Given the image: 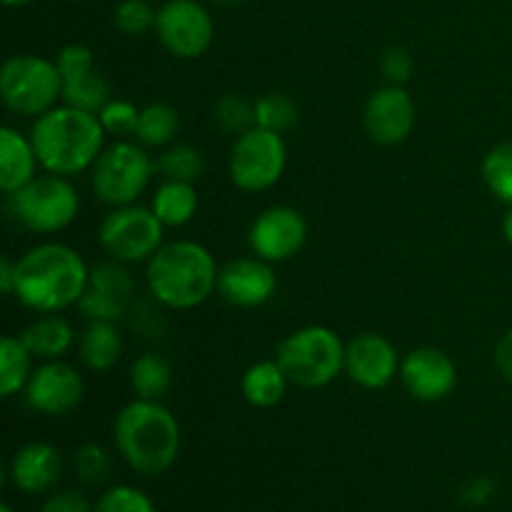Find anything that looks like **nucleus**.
Masks as SVG:
<instances>
[{
	"label": "nucleus",
	"mask_w": 512,
	"mask_h": 512,
	"mask_svg": "<svg viewBox=\"0 0 512 512\" xmlns=\"http://www.w3.org/2000/svg\"><path fill=\"white\" fill-rule=\"evenodd\" d=\"M123 355V335L115 323H90L80 338V360L95 373H108Z\"/></svg>",
	"instance_id": "24"
},
{
	"label": "nucleus",
	"mask_w": 512,
	"mask_h": 512,
	"mask_svg": "<svg viewBox=\"0 0 512 512\" xmlns=\"http://www.w3.org/2000/svg\"><path fill=\"white\" fill-rule=\"evenodd\" d=\"M275 360L285 370L290 385L318 390L345 373V343L325 325H308L278 345Z\"/></svg>",
	"instance_id": "5"
},
{
	"label": "nucleus",
	"mask_w": 512,
	"mask_h": 512,
	"mask_svg": "<svg viewBox=\"0 0 512 512\" xmlns=\"http://www.w3.org/2000/svg\"><path fill=\"white\" fill-rule=\"evenodd\" d=\"M133 288V275L128 273L125 263H98L90 268V283L80 298L78 310L90 323H118L125 315Z\"/></svg>",
	"instance_id": "14"
},
{
	"label": "nucleus",
	"mask_w": 512,
	"mask_h": 512,
	"mask_svg": "<svg viewBox=\"0 0 512 512\" xmlns=\"http://www.w3.org/2000/svg\"><path fill=\"white\" fill-rule=\"evenodd\" d=\"M15 283H18V260L5 255L0 260V290L5 295H15Z\"/></svg>",
	"instance_id": "42"
},
{
	"label": "nucleus",
	"mask_w": 512,
	"mask_h": 512,
	"mask_svg": "<svg viewBox=\"0 0 512 512\" xmlns=\"http://www.w3.org/2000/svg\"><path fill=\"white\" fill-rule=\"evenodd\" d=\"M218 263L205 245L173 240L163 245L145 268L150 295L170 310H193L218 290Z\"/></svg>",
	"instance_id": "4"
},
{
	"label": "nucleus",
	"mask_w": 512,
	"mask_h": 512,
	"mask_svg": "<svg viewBox=\"0 0 512 512\" xmlns=\"http://www.w3.org/2000/svg\"><path fill=\"white\" fill-rule=\"evenodd\" d=\"M288 385L290 380L278 360H260L245 370L243 380H240V393L253 408L270 410L283 403Z\"/></svg>",
	"instance_id": "22"
},
{
	"label": "nucleus",
	"mask_w": 512,
	"mask_h": 512,
	"mask_svg": "<svg viewBox=\"0 0 512 512\" xmlns=\"http://www.w3.org/2000/svg\"><path fill=\"white\" fill-rule=\"evenodd\" d=\"M95 505L80 490H55L40 505V512H93Z\"/></svg>",
	"instance_id": "39"
},
{
	"label": "nucleus",
	"mask_w": 512,
	"mask_h": 512,
	"mask_svg": "<svg viewBox=\"0 0 512 512\" xmlns=\"http://www.w3.org/2000/svg\"><path fill=\"white\" fill-rule=\"evenodd\" d=\"M155 170L165 180H178V183H198L205 173V158L193 145H168L163 153L155 158Z\"/></svg>",
	"instance_id": "28"
},
{
	"label": "nucleus",
	"mask_w": 512,
	"mask_h": 512,
	"mask_svg": "<svg viewBox=\"0 0 512 512\" xmlns=\"http://www.w3.org/2000/svg\"><path fill=\"white\" fill-rule=\"evenodd\" d=\"M198 190L193 183H178V180H165L153 195V213L158 215L165 228H180L188 225L198 213Z\"/></svg>",
	"instance_id": "23"
},
{
	"label": "nucleus",
	"mask_w": 512,
	"mask_h": 512,
	"mask_svg": "<svg viewBox=\"0 0 512 512\" xmlns=\"http://www.w3.org/2000/svg\"><path fill=\"white\" fill-rule=\"evenodd\" d=\"M100 123H103L105 133L113 135V138L125 140L138 130V120H140V110L135 108L130 100H120V98H110L105 103V108L98 113Z\"/></svg>",
	"instance_id": "33"
},
{
	"label": "nucleus",
	"mask_w": 512,
	"mask_h": 512,
	"mask_svg": "<svg viewBox=\"0 0 512 512\" xmlns=\"http://www.w3.org/2000/svg\"><path fill=\"white\" fill-rule=\"evenodd\" d=\"M75 475L88 485H103L113 473V463H110L108 450L100 448L98 443H85L75 450L73 455Z\"/></svg>",
	"instance_id": "32"
},
{
	"label": "nucleus",
	"mask_w": 512,
	"mask_h": 512,
	"mask_svg": "<svg viewBox=\"0 0 512 512\" xmlns=\"http://www.w3.org/2000/svg\"><path fill=\"white\" fill-rule=\"evenodd\" d=\"M20 340L25 348L33 353V358L45 360H60L75 343V333L65 318L58 313H40L38 318L20 333Z\"/></svg>",
	"instance_id": "21"
},
{
	"label": "nucleus",
	"mask_w": 512,
	"mask_h": 512,
	"mask_svg": "<svg viewBox=\"0 0 512 512\" xmlns=\"http://www.w3.org/2000/svg\"><path fill=\"white\" fill-rule=\"evenodd\" d=\"M298 123V108L288 95L268 93L260 100H255V125L273 133L283 135Z\"/></svg>",
	"instance_id": "31"
},
{
	"label": "nucleus",
	"mask_w": 512,
	"mask_h": 512,
	"mask_svg": "<svg viewBox=\"0 0 512 512\" xmlns=\"http://www.w3.org/2000/svg\"><path fill=\"white\" fill-rule=\"evenodd\" d=\"M180 130V113L168 103H150L140 110L135 140L143 148H168Z\"/></svg>",
	"instance_id": "26"
},
{
	"label": "nucleus",
	"mask_w": 512,
	"mask_h": 512,
	"mask_svg": "<svg viewBox=\"0 0 512 512\" xmlns=\"http://www.w3.org/2000/svg\"><path fill=\"white\" fill-rule=\"evenodd\" d=\"M380 70L390 85H405L413 75V58L405 48H388L380 58Z\"/></svg>",
	"instance_id": "38"
},
{
	"label": "nucleus",
	"mask_w": 512,
	"mask_h": 512,
	"mask_svg": "<svg viewBox=\"0 0 512 512\" xmlns=\"http://www.w3.org/2000/svg\"><path fill=\"white\" fill-rule=\"evenodd\" d=\"M370 140L378 145H400L415 128V103L403 85H385L368 98L363 115Z\"/></svg>",
	"instance_id": "17"
},
{
	"label": "nucleus",
	"mask_w": 512,
	"mask_h": 512,
	"mask_svg": "<svg viewBox=\"0 0 512 512\" xmlns=\"http://www.w3.org/2000/svg\"><path fill=\"white\" fill-rule=\"evenodd\" d=\"M105 135L98 115L65 103L35 118L30 130L40 168L63 178L93 168L105 150Z\"/></svg>",
	"instance_id": "2"
},
{
	"label": "nucleus",
	"mask_w": 512,
	"mask_h": 512,
	"mask_svg": "<svg viewBox=\"0 0 512 512\" xmlns=\"http://www.w3.org/2000/svg\"><path fill=\"white\" fill-rule=\"evenodd\" d=\"M0 512H15V510L10 508V505H3V508H0Z\"/></svg>",
	"instance_id": "46"
},
{
	"label": "nucleus",
	"mask_w": 512,
	"mask_h": 512,
	"mask_svg": "<svg viewBox=\"0 0 512 512\" xmlns=\"http://www.w3.org/2000/svg\"><path fill=\"white\" fill-rule=\"evenodd\" d=\"M483 180L495 198L512 205V140L488 150L483 160Z\"/></svg>",
	"instance_id": "30"
},
{
	"label": "nucleus",
	"mask_w": 512,
	"mask_h": 512,
	"mask_svg": "<svg viewBox=\"0 0 512 512\" xmlns=\"http://www.w3.org/2000/svg\"><path fill=\"white\" fill-rule=\"evenodd\" d=\"M90 268L78 250L63 243H40L18 260L15 298L35 313H60L80 303Z\"/></svg>",
	"instance_id": "1"
},
{
	"label": "nucleus",
	"mask_w": 512,
	"mask_h": 512,
	"mask_svg": "<svg viewBox=\"0 0 512 512\" xmlns=\"http://www.w3.org/2000/svg\"><path fill=\"white\" fill-rule=\"evenodd\" d=\"M495 365H498L500 375L512 383V328L495 345Z\"/></svg>",
	"instance_id": "41"
},
{
	"label": "nucleus",
	"mask_w": 512,
	"mask_h": 512,
	"mask_svg": "<svg viewBox=\"0 0 512 512\" xmlns=\"http://www.w3.org/2000/svg\"><path fill=\"white\" fill-rule=\"evenodd\" d=\"M8 210L20 228L53 235L73 223L80 210V195L63 175H35L30 183L8 195Z\"/></svg>",
	"instance_id": "6"
},
{
	"label": "nucleus",
	"mask_w": 512,
	"mask_h": 512,
	"mask_svg": "<svg viewBox=\"0 0 512 512\" xmlns=\"http://www.w3.org/2000/svg\"><path fill=\"white\" fill-rule=\"evenodd\" d=\"M38 165L40 160L33 140L10 125H3L0 128V190L5 195H13L38 175Z\"/></svg>",
	"instance_id": "20"
},
{
	"label": "nucleus",
	"mask_w": 512,
	"mask_h": 512,
	"mask_svg": "<svg viewBox=\"0 0 512 512\" xmlns=\"http://www.w3.org/2000/svg\"><path fill=\"white\" fill-rule=\"evenodd\" d=\"M155 35L170 55L195 60L213 45L215 25L208 10L198 0H168L158 10Z\"/></svg>",
	"instance_id": "11"
},
{
	"label": "nucleus",
	"mask_w": 512,
	"mask_h": 512,
	"mask_svg": "<svg viewBox=\"0 0 512 512\" xmlns=\"http://www.w3.org/2000/svg\"><path fill=\"white\" fill-rule=\"evenodd\" d=\"M63 455L50 443H28L10 458L8 478L18 493L43 495L60 483Z\"/></svg>",
	"instance_id": "19"
},
{
	"label": "nucleus",
	"mask_w": 512,
	"mask_h": 512,
	"mask_svg": "<svg viewBox=\"0 0 512 512\" xmlns=\"http://www.w3.org/2000/svg\"><path fill=\"white\" fill-rule=\"evenodd\" d=\"M215 118H218L223 130L233 135H243L250 128H255V103H248L240 95H225L218 108H215Z\"/></svg>",
	"instance_id": "36"
},
{
	"label": "nucleus",
	"mask_w": 512,
	"mask_h": 512,
	"mask_svg": "<svg viewBox=\"0 0 512 512\" xmlns=\"http://www.w3.org/2000/svg\"><path fill=\"white\" fill-rule=\"evenodd\" d=\"M28 3H33V0H3V5H8V8H20V5Z\"/></svg>",
	"instance_id": "44"
},
{
	"label": "nucleus",
	"mask_w": 512,
	"mask_h": 512,
	"mask_svg": "<svg viewBox=\"0 0 512 512\" xmlns=\"http://www.w3.org/2000/svg\"><path fill=\"white\" fill-rule=\"evenodd\" d=\"M173 385V368L158 353H145L135 358L130 368V388L140 400H163Z\"/></svg>",
	"instance_id": "27"
},
{
	"label": "nucleus",
	"mask_w": 512,
	"mask_h": 512,
	"mask_svg": "<svg viewBox=\"0 0 512 512\" xmlns=\"http://www.w3.org/2000/svg\"><path fill=\"white\" fill-rule=\"evenodd\" d=\"M93 512H158V508L143 490L133 485H115L100 495Z\"/></svg>",
	"instance_id": "34"
},
{
	"label": "nucleus",
	"mask_w": 512,
	"mask_h": 512,
	"mask_svg": "<svg viewBox=\"0 0 512 512\" xmlns=\"http://www.w3.org/2000/svg\"><path fill=\"white\" fill-rule=\"evenodd\" d=\"M115 28L125 35H143L148 30H155V20H158V10L148 3V0H123L115 8Z\"/></svg>",
	"instance_id": "35"
},
{
	"label": "nucleus",
	"mask_w": 512,
	"mask_h": 512,
	"mask_svg": "<svg viewBox=\"0 0 512 512\" xmlns=\"http://www.w3.org/2000/svg\"><path fill=\"white\" fill-rule=\"evenodd\" d=\"M278 290L273 263L258 258H235L220 268L218 293L235 308H260Z\"/></svg>",
	"instance_id": "18"
},
{
	"label": "nucleus",
	"mask_w": 512,
	"mask_h": 512,
	"mask_svg": "<svg viewBox=\"0 0 512 512\" xmlns=\"http://www.w3.org/2000/svg\"><path fill=\"white\" fill-rule=\"evenodd\" d=\"M218 5H225V8H233V5H240L245 3V0H215Z\"/></svg>",
	"instance_id": "45"
},
{
	"label": "nucleus",
	"mask_w": 512,
	"mask_h": 512,
	"mask_svg": "<svg viewBox=\"0 0 512 512\" xmlns=\"http://www.w3.org/2000/svg\"><path fill=\"white\" fill-rule=\"evenodd\" d=\"M400 363L395 345L378 333H360L345 345V375L365 390L388 388Z\"/></svg>",
	"instance_id": "15"
},
{
	"label": "nucleus",
	"mask_w": 512,
	"mask_h": 512,
	"mask_svg": "<svg viewBox=\"0 0 512 512\" xmlns=\"http://www.w3.org/2000/svg\"><path fill=\"white\" fill-rule=\"evenodd\" d=\"M495 493V483L490 478H473L468 480V483L463 485V493H460V498H463V503L473 505V508H478V505H485L490 498H493Z\"/></svg>",
	"instance_id": "40"
},
{
	"label": "nucleus",
	"mask_w": 512,
	"mask_h": 512,
	"mask_svg": "<svg viewBox=\"0 0 512 512\" xmlns=\"http://www.w3.org/2000/svg\"><path fill=\"white\" fill-rule=\"evenodd\" d=\"M30 360H33V353L25 348L20 335H3L0 340V395L3 398L25 390L33 375Z\"/></svg>",
	"instance_id": "25"
},
{
	"label": "nucleus",
	"mask_w": 512,
	"mask_h": 512,
	"mask_svg": "<svg viewBox=\"0 0 512 512\" xmlns=\"http://www.w3.org/2000/svg\"><path fill=\"white\" fill-rule=\"evenodd\" d=\"M400 380L415 400L438 403L458 385V365L438 348H415L400 363Z\"/></svg>",
	"instance_id": "16"
},
{
	"label": "nucleus",
	"mask_w": 512,
	"mask_h": 512,
	"mask_svg": "<svg viewBox=\"0 0 512 512\" xmlns=\"http://www.w3.org/2000/svg\"><path fill=\"white\" fill-rule=\"evenodd\" d=\"M55 65H58L63 80L78 78V75L90 73L95 70V58L93 50L83 43H70L65 48H60V53L55 55Z\"/></svg>",
	"instance_id": "37"
},
{
	"label": "nucleus",
	"mask_w": 512,
	"mask_h": 512,
	"mask_svg": "<svg viewBox=\"0 0 512 512\" xmlns=\"http://www.w3.org/2000/svg\"><path fill=\"white\" fill-rule=\"evenodd\" d=\"M308 240V223L300 210L290 205H273L253 220L248 243L253 255L268 263H285L303 250Z\"/></svg>",
	"instance_id": "13"
},
{
	"label": "nucleus",
	"mask_w": 512,
	"mask_h": 512,
	"mask_svg": "<svg viewBox=\"0 0 512 512\" xmlns=\"http://www.w3.org/2000/svg\"><path fill=\"white\" fill-rule=\"evenodd\" d=\"M155 173V160L135 140H118L108 145L90 168V188L100 203L110 208L133 205L148 188Z\"/></svg>",
	"instance_id": "8"
},
{
	"label": "nucleus",
	"mask_w": 512,
	"mask_h": 512,
	"mask_svg": "<svg viewBox=\"0 0 512 512\" xmlns=\"http://www.w3.org/2000/svg\"><path fill=\"white\" fill-rule=\"evenodd\" d=\"M25 403L40 415L63 418L73 413L85 395V380L78 370L63 360H45L33 370L25 385Z\"/></svg>",
	"instance_id": "12"
},
{
	"label": "nucleus",
	"mask_w": 512,
	"mask_h": 512,
	"mask_svg": "<svg viewBox=\"0 0 512 512\" xmlns=\"http://www.w3.org/2000/svg\"><path fill=\"white\" fill-rule=\"evenodd\" d=\"M113 440L125 463L145 478L168 473L180 455V425L160 400L125 405L115 415Z\"/></svg>",
	"instance_id": "3"
},
{
	"label": "nucleus",
	"mask_w": 512,
	"mask_h": 512,
	"mask_svg": "<svg viewBox=\"0 0 512 512\" xmlns=\"http://www.w3.org/2000/svg\"><path fill=\"white\" fill-rule=\"evenodd\" d=\"M503 235H505V240L512 245V205H510L508 215L503 218Z\"/></svg>",
	"instance_id": "43"
},
{
	"label": "nucleus",
	"mask_w": 512,
	"mask_h": 512,
	"mask_svg": "<svg viewBox=\"0 0 512 512\" xmlns=\"http://www.w3.org/2000/svg\"><path fill=\"white\" fill-rule=\"evenodd\" d=\"M110 100V85L98 70L78 75V78L63 80V103L73 105V108L88 110V113L98 115Z\"/></svg>",
	"instance_id": "29"
},
{
	"label": "nucleus",
	"mask_w": 512,
	"mask_h": 512,
	"mask_svg": "<svg viewBox=\"0 0 512 512\" xmlns=\"http://www.w3.org/2000/svg\"><path fill=\"white\" fill-rule=\"evenodd\" d=\"M0 98L10 113L40 118L63 100V75L55 60L30 53L13 55L0 70Z\"/></svg>",
	"instance_id": "7"
},
{
	"label": "nucleus",
	"mask_w": 512,
	"mask_h": 512,
	"mask_svg": "<svg viewBox=\"0 0 512 512\" xmlns=\"http://www.w3.org/2000/svg\"><path fill=\"white\" fill-rule=\"evenodd\" d=\"M165 225L153 208L120 205L113 208L98 225V243L118 263H148L163 248Z\"/></svg>",
	"instance_id": "9"
},
{
	"label": "nucleus",
	"mask_w": 512,
	"mask_h": 512,
	"mask_svg": "<svg viewBox=\"0 0 512 512\" xmlns=\"http://www.w3.org/2000/svg\"><path fill=\"white\" fill-rule=\"evenodd\" d=\"M285 165H288V148L283 135L258 125L238 135L228 160L230 180L245 193H263L273 188L283 178Z\"/></svg>",
	"instance_id": "10"
}]
</instances>
